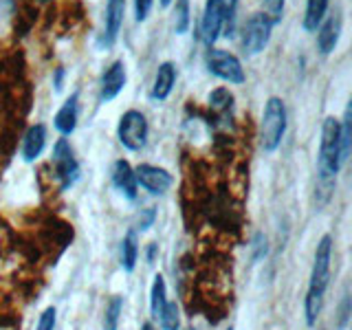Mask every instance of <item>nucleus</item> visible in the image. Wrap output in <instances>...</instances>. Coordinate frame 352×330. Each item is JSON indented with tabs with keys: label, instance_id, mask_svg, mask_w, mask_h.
<instances>
[{
	"label": "nucleus",
	"instance_id": "obj_1",
	"mask_svg": "<svg viewBox=\"0 0 352 330\" xmlns=\"http://www.w3.org/2000/svg\"><path fill=\"white\" fill-rule=\"evenodd\" d=\"M330 262H333V238L324 236L315 249L311 282H308V293L304 300V317L308 326H315L319 313H322L326 289L330 284Z\"/></svg>",
	"mask_w": 352,
	"mask_h": 330
},
{
	"label": "nucleus",
	"instance_id": "obj_2",
	"mask_svg": "<svg viewBox=\"0 0 352 330\" xmlns=\"http://www.w3.org/2000/svg\"><path fill=\"white\" fill-rule=\"evenodd\" d=\"M236 3L238 0H207L203 20H201V36L207 47L220 38V33L231 36L236 20Z\"/></svg>",
	"mask_w": 352,
	"mask_h": 330
},
{
	"label": "nucleus",
	"instance_id": "obj_3",
	"mask_svg": "<svg viewBox=\"0 0 352 330\" xmlns=\"http://www.w3.org/2000/svg\"><path fill=\"white\" fill-rule=\"evenodd\" d=\"M286 132V106L280 97H269L264 104L262 126H260V141L262 150L275 152L280 148Z\"/></svg>",
	"mask_w": 352,
	"mask_h": 330
},
{
	"label": "nucleus",
	"instance_id": "obj_4",
	"mask_svg": "<svg viewBox=\"0 0 352 330\" xmlns=\"http://www.w3.org/2000/svg\"><path fill=\"white\" fill-rule=\"evenodd\" d=\"M148 132H150L148 119L143 117V113H139V110H128V113H124V117L119 119L117 137L121 141V146L128 148L130 152H139L146 148Z\"/></svg>",
	"mask_w": 352,
	"mask_h": 330
},
{
	"label": "nucleus",
	"instance_id": "obj_5",
	"mask_svg": "<svg viewBox=\"0 0 352 330\" xmlns=\"http://www.w3.org/2000/svg\"><path fill=\"white\" fill-rule=\"evenodd\" d=\"M271 31H273V25L264 11L249 16L245 27H242V51L247 55H256L264 51L271 40Z\"/></svg>",
	"mask_w": 352,
	"mask_h": 330
},
{
	"label": "nucleus",
	"instance_id": "obj_6",
	"mask_svg": "<svg viewBox=\"0 0 352 330\" xmlns=\"http://www.w3.org/2000/svg\"><path fill=\"white\" fill-rule=\"evenodd\" d=\"M205 64L212 75L220 77L229 84H245L247 75L242 69L240 60L236 55H231L229 51H220V49H209L205 55Z\"/></svg>",
	"mask_w": 352,
	"mask_h": 330
},
{
	"label": "nucleus",
	"instance_id": "obj_7",
	"mask_svg": "<svg viewBox=\"0 0 352 330\" xmlns=\"http://www.w3.org/2000/svg\"><path fill=\"white\" fill-rule=\"evenodd\" d=\"M53 163H55V172H58V179L62 183V190H69L75 185V181L80 179V165H77L73 150L69 146V141L60 139L53 148Z\"/></svg>",
	"mask_w": 352,
	"mask_h": 330
},
{
	"label": "nucleus",
	"instance_id": "obj_8",
	"mask_svg": "<svg viewBox=\"0 0 352 330\" xmlns=\"http://www.w3.org/2000/svg\"><path fill=\"white\" fill-rule=\"evenodd\" d=\"M135 179H137V185H141L143 190L150 192L152 196H163L174 183L172 174L168 170L157 168V165H150V163L139 165L135 170Z\"/></svg>",
	"mask_w": 352,
	"mask_h": 330
},
{
	"label": "nucleus",
	"instance_id": "obj_9",
	"mask_svg": "<svg viewBox=\"0 0 352 330\" xmlns=\"http://www.w3.org/2000/svg\"><path fill=\"white\" fill-rule=\"evenodd\" d=\"M126 66L124 62H115L108 66V71L102 75V84H99V95L102 102H113V99L124 91L126 86Z\"/></svg>",
	"mask_w": 352,
	"mask_h": 330
},
{
	"label": "nucleus",
	"instance_id": "obj_10",
	"mask_svg": "<svg viewBox=\"0 0 352 330\" xmlns=\"http://www.w3.org/2000/svg\"><path fill=\"white\" fill-rule=\"evenodd\" d=\"M176 66L172 62H163L157 69V77H154V84L150 88V97L154 102H165L170 97L172 88L176 84Z\"/></svg>",
	"mask_w": 352,
	"mask_h": 330
},
{
	"label": "nucleus",
	"instance_id": "obj_11",
	"mask_svg": "<svg viewBox=\"0 0 352 330\" xmlns=\"http://www.w3.org/2000/svg\"><path fill=\"white\" fill-rule=\"evenodd\" d=\"M77 119H80V97L71 95L58 110V115L53 119V126L60 135H73V130L77 128Z\"/></svg>",
	"mask_w": 352,
	"mask_h": 330
},
{
	"label": "nucleus",
	"instance_id": "obj_12",
	"mask_svg": "<svg viewBox=\"0 0 352 330\" xmlns=\"http://www.w3.org/2000/svg\"><path fill=\"white\" fill-rule=\"evenodd\" d=\"M113 183H115L117 190L128 198V201H135V198H137L139 185H137V179H135V170L130 168L128 161L119 159L115 163V168H113Z\"/></svg>",
	"mask_w": 352,
	"mask_h": 330
},
{
	"label": "nucleus",
	"instance_id": "obj_13",
	"mask_svg": "<svg viewBox=\"0 0 352 330\" xmlns=\"http://www.w3.org/2000/svg\"><path fill=\"white\" fill-rule=\"evenodd\" d=\"M341 36V20L339 16H330L326 22L319 25L317 31V49L322 55H330L337 49V42Z\"/></svg>",
	"mask_w": 352,
	"mask_h": 330
},
{
	"label": "nucleus",
	"instance_id": "obj_14",
	"mask_svg": "<svg viewBox=\"0 0 352 330\" xmlns=\"http://www.w3.org/2000/svg\"><path fill=\"white\" fill-rule=\"evenodd\" d=\"M44 146H47V128L42 124L31 126L25 135V141H22V159L27 163H33L36 159H40Z\"/></svg>",
	"mask_w": 352,
	"mask_h": 330
},
{
	"label": "nucleus",
	"instance_id": "obj_15",
	"mask_svg": "<svg viewBox=\"0 0 352 330\" xmlns=\"http://www.w3.org/2000/svg\"><path fill=\"white\" fill-rule=\"evenodd\" d=\"M124 16H126V0H108V7H106V31H104V38L106 44L110 47L121 31V25H124Z\"/></svg>",
	"mask_w": 352,
	"mask_h": 330
},
{
	"label": "nucleus",
	"instance_id": "obj_16",
	"mask_svg": "<svg viewBox=\"0 0 352 330\" xmlns=\"http://www.w3.org/2000/svg\"><path fill=\"white\" fill-rule=\"evenodd\" d=\"M330 0H306V14H304V29L306 31H317L319 25L326 18Z\"/></svg>",
	"mask_w": 352,
	"mask_h": 330
},
{
	"label": "nucleus",
	"instance_id": "obj_17",
	"mask_svg": "<svg viewBox=\"0 0 352 330\" xmlns=\"http://www.w3.org/2000/svg\"><path fill=\"white\" fill-rule=\"evenodd\" d=\"M137 260H139V242H137L135 229H130L124 238V242H121V264H124V271L126 273L135 271Z\"/></svg>",
	"mask_w": 352,
	"mask_h": 330
},
{
	"label": "nucleus",
	"instance_id": "obj_18",
	"mask_svg": "<svg viewBox=\"0 0 352 330\" xmlns=\"http://www.w3.org/2000/svg\"><path fill=\"white\" fill-rule=\"evenodd\" d=\"M168 304V289H165V278L161 273L154 275L152 280V291H150V313L157 319L159 313L163 311V306Z\"/></svg>",
	"mask_w": 352,
	"mask_h": 330
},
{
	"label": "nucleus",
	"instance_id": "obj_19",
	"mask_svg": "<svg viewBox=\"0 0 352 330\" xmlns=\"http://www.w3.org/2000/svg\"><path fill=\"white\" fill-rule=\"evenodd\" d=\"M121 311H124V297L113 295L108 306H106V313H104V330H117L119 328Z\"/></svg>",
	"mask_w": 352,
	"mask_h": 330
},
{
	"label": "nucleus",
	"instance_id": "obj_20",
	"mask_svg": "<svg viewBox=\"0 0 352 330\" xmlns=\"http://www.w3.org/2000/svg\"><path fill=\"white\" fill-rule=\"evenodd\" d=\"M172 22H174L176 36H185V33L190 31V0H176Z\"/></svg>",
	"mask_w": 352,
	"mask_h": 330
},
{
	"label": "nucleus",
	"instance_id": "obj_21",
	"mask_svg": "<svg viewBox=\"0 0 352 330\" xmlns=\"http://www.w3.org/2000/svg\"><path fill=\"white\" fill-rule=\"evenodd\" d=\"M159 322L163 330H179L181 328V311L176 302H168L163 306V311L159 313Z\"/></svg>",
	"mask_w": 352,
	"mask_h": 330
},
{
	"label": "nucleus",
	"instance_id": "obj_22",
	"mask_svg": "<svg viewBox=\"0 0 352 330\" xmlns=\"http://www.w3.org/2000/svg\"><path fill=\"white\" fill-rule=\"evenodd\" d=\"M284 3L286 0H267V9H264V14L271 20V25H280L282 22V16H284Z\"/></svg>",
	"mask_w": 352,
	"mask_h": 330
},
{
	"label": "nucleus",
	"instance_id": "obj_23",
	"mask_svg": "<svg viewBox=\"0 0 352 330\" xmlns=\"http://www.w3.org/2000/svg\"><path fill=\"white\" fill-rule=\"evenodd\" d=\"M55 322H58V311H55L53 306L44 308L38 324H36V330H55Z\"/></svg>",
	"mask_w": 352,
	"mask_h": 330
},
{
	"label": "nucleus",
	"instance_id": "obj_24",
	"mask_svg": "<svg viewBox=\"0 0 352 330\" xmlns=\"http://www.w3.org/2000/svg\"><path fill=\"white\" fill-rule=\"evenodd\" d=\"M350 295H348V291L344 293V300H341V304H339V315H337V328L339 330H344L346 326H348V322H350Z\"/></svg>",
	"mask_w": 352,
	"mask_h": 330
},
{
	"label": "nucleus",
	"instance_id": "obj_25",
	"mask_svg": "<svg viewBox=\"0 0 352 330\" xmlns=\"http://www.w3.org/2000/svg\"><path fill=\"white\" fill-rule=\"evenodd\" d=\"M152 3L154 0H135V20L139 22V25L148 20L150 11H152Z\"/></svg>",
	"mask_w": 352,
	"mask_h": 330
},
{
	"label": "nucleus",
	"instance_id": "obj_26",
	"mask_svg": "<svg viewBox=\"0 0 352 330\" xmlns=\"http://www.w3.org/2000/svg\"><path fill=\"white\" fill-rule=\"evenodd\" d=\"M267 249H269L267 238H264L262 234H256V238H253V260L260 262V260L267 258Z\"/></svg>",
	"mask_w": 352,
	"mask_h": 330
},
{
	"label": "nucleus",
	"instance_id": "obj_27",
	"mask_svg": "<svg viewBox=\"0 0 352 330\" xmlns=\"http://www.w3.org/2000/svg\"><path fill=\"white\" fill-rule=\"evenodd\" d=\"M154 218H157V207H148L146 212H141L139 216V229L146 231L154 225Z\"/></svg>",
	"mask_w": 352,
	"mask_h": 330
},
{
	"label": "nucleus",
	"instance_id": "obj_28",
	"mask_svg": "<svg viewBox=\"0 0 352 330\" xmlns=\"http://www.w3.org/2000/svg\"><path fill=\"white\" fill-rule=\"evenodd\" d=\"M62 84H64V69L60 66V69L55 71V91H62Z\"/></svg>",
	"mask_w": 352,
	"mask_h": 330
},
{
	"label": "nucleus",
	"instance_id": "obj_29",
	"mask_svg": "<svg viewBox=\"0 0 352 330\" xmlns=\"http://www.w3.org/2000/svg\"><path fill=\"white\" fill-rule=\"evenodd\" d=\"M154 258H157V245H154V242H152V245L148 247V262H150V264H154Z\"/></svg>",
	"mask_w": 352,
	"mask_h": 330
},
{
	"label": "nucleus",
	"instance_id": "obj_30",
	"mask_svg": "<svg viewBox=\"0 0 352 330\" xmlns=\"http://www.w3.org/2000/svg\"><path fill=\"white\" fill-rule=\"evenodd\" d=\"M141 330H157V328H154V324L146 322V324H143V326H141Z\"/></svg>",
	"mask_w": 352,
	"mask_h": 330
},
{
	"label": "nucleus",
	"instance_id": "obj_31",
	"mask_svg": "<svg viewBox=\"0 0 352 330\" xmlns=\"http://www.w3.org/2000/svg\"><path fill=\"white\" fill-rule=\"evenodd\" d=\"M159 3H161V7L165 9V7H170V5H172V0H159Z\"/></svg>",
	"mask_w": 352,
	"mask_h": 330
},
{
	"label": "nucleus",
	"instance_id": "obj_32",
	"mask_svg": "<svg viewBox=\"0 0 352 330\" xmlns=\"http://www.w3.org/2000/svg\"><path fill=\"white\" fill-rule=\"evenodd\" d=\"M227 330H234V328H227Z\"/></svg>",
	"mask_w": 352,
	"mask_h": 330
},
{
	"label": "nucleus",
	"instance_id": "obj_33",
	"mask_svg": "<svg viewBox=\"0 0 352 330\" xmlns=\"http://www.w3.org/2000/svg\"><path fill=\"white\" fill-rule=\"evenodd\" d=\"M187 330H194V328H187Z\"/></svg>",
	"mask_w": 352,
	"mask_h": 330
},
{
	"label": "nucleus",
	"instance_id": "obj_34",
	"mask_svg": "<svg viewBox=\"0 0 352 330\" xmlns=\"http://www.w3.org/2000/svg\"><path fill=\"white\" fill-rule=\"evenodd\" d=\"M44 3H47V0H44Z\"/></svg>",
	"mask_w": 352,
	"mask_h": 330
}]
</instances>
